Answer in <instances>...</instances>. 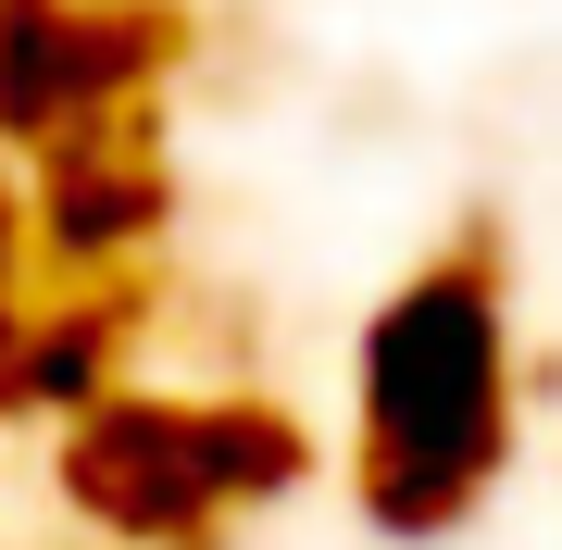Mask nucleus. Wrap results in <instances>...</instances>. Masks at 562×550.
<instances>
[{"label": "nucleus", "mask_w": 562, "mask_h": 550, "mask_svg": "<svg viewBox=\"0 0 562 550\" xmlns=\"http://www.w3.org/2000/svg\"><path fill=\"white\" fill-rule=\"evenodd\" d=\"M525 375H513V301L475 238L413 263L362 313L350 350V501L375 538H450L513 475Z\"/></svg>", "instance_id": "1"}, {"label": "nucleus", "mask_w": 562, "mask_h": 550, "mask_svg": "<svg viewBox=\"0 0 562 550\" xmlns=\"http://www.w3.org/2000/svg\"><path fill=\"white\" fill-rule=\"evenodd\" d=\"M176 63V13L150 0H0V150L38 164L63 138H113Z\"/></svg>", "instance_id": "2"}, {"label": "nucleus", "mask_w": 562, "mask_h": 550, "mask_svg": "<svg viewBox=\"0 0 562 550\" xmlns=\"http://www.w3.org/2000/svg\"><path fill=\"white\" fill-rule=\"evenodd\" d=\"M63 501H76L88 538L113 550H213L238 513H225L213 475V401H162V388H113L101 413L63 426Z\"/></svg>", "instance_id": "3"}, {"label": "nucleus", "mask_w": 562, "mask_h": 550, "mask_svg": "<svg viewBox=\"0 0 562 550\" xmlns=\"http://www.w3.org/2000/svg\"><path fill=\"white\" fill-rule=\"evenodd\" d=\"M13 188H25V263H50L63 288L125 276L162 225H176V188H162V164L138 150V125H113V138H63Z\"/></svg>", "instance_id": "4"}, {"label": "nucleus", "mask_w": 562, "mask_h": 550, "mask_svg": "<svg viewBox=\"0 0 562 550\" xmlns=\"http://www.w3.org/2000/svg\"><path fill=\"white\" fill-rule=\"evenodd\" d=\"M113 350H125V313L101 301V288H76V301H50V313H25V350H13V413H101L113 401Z\"/></svg>", "instance_id": "5"}, {"label": "nucleus", "mask_w": 562, "mask_h": 550, "mask_svg": "<svg viewBox=\"0 0 562 550\" xmlns=\"http://www.w3.org/2000/svg\"><path fill=\"white\" fill-rule=\"evenodd\" d=\"M213 475H225V513H262L313 475V438L288 401H213Z\"/></svg>", "instance_id": "6"}, {"label": "nucleus", "mask_w": 562, "mask_h": 550, "mask_svg": "<svg viewBox=\"0 0 562 550\" xmlns=\"http://www.w3.org/2000/svg\"><path fill=\"white\" fill-rule=\"evenodd\" d=\"M13 350H25V301H0V413H13Z\"/></svg>", "instance_id": "7"}]
</instances>
